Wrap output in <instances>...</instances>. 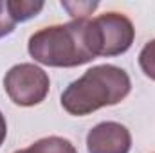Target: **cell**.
I'll list each match as a JSON object with an SVG mask.
<instances>
[{
	"label": "cell",
	"mask_w": 155,
	"mask_h": 153,
	"mask_svg": "<svg viewBox=\"0 0 155 153\" xmlns=\"http://www.w3.org/2000/svg\"><path fill=\"white\" fill-rule=\"evenodd\" d=\"M27 50L35 61L47 67L85 65L99 56L97 29L88 18L43 27L29 38Z\"/></svg>",
	"instance_id": "cell-1"
},
{
	"label": "cell",
	"mask_w": 155,
	"mask_h": 153,
	"mask_svg": "<svg viewBox=\"0 0 155 153\" xmlns=\"http://www.w3.org/2000/svg\"><path fill=\"white\" fill-rule=\"evenodd\" d=\"M132 90L130 76L116 65H96L72 81L61 94V106L71 115H88L121 103Z\"/></svg>",
	"instance_id": "cell-2"
},
{
	"label": "cell",
	"mask_w": 155,
	"mask_h": 153,
	"mask_svg": "<svg viewBox=\"0 0 155 153\" xmlns=\"http://www.w3.org/2000/svg\"><path fill=\"white\" fill-rule=\"evenodd\" d=\"M49 86H51V81L47 72L33 63L15 65L4 77L5 94L18 106L40 105L47 97Z\"/></svg>",
	"instance_id": "cell-3"
},
{
	"label": "cell",
	"mask_w": 155,
	"mask_h": 153,
	"mask_svg": "<svg viewBox=\"0 0 155 153\" xmlns=\"http://www.w3.org/2000/svg\"><path fill=\"white\" fill-rule=\"evenodd\" d=\"M99 36V56H119L126 52L135 38L134 24L123 13H105L92 20Z\"/></svg>",
	"instance_id": "cell-4"
},
{
	"label": "cell",
	"mask_w": 155,
	"mask_h": 153,
	"mask_svg": "<svg viewBox=\"0 0 155 153\" xmlns=\"http://www.w3.org/2000/svg\"><path fill=\"white\" fill-rule=\"evenodd\" d=\"M132 148V135L126 126L114 121L96 124L87 135L88 153H128Z\"/></svg>",
	"instance_id": "cell-5"
},
{
	"label": "cell",
	"mask_w": 155,
	"mask_h": 153,
	"mask_svg": "<svg viewBox=\"0 0 155 153\" xmlns=\"http://www.w3.org/2000/svg\"><path fill=\"white\" fill-rule=\"evenodd\" d=\"M15 153H78L74 144L63 137H43L33 142L25 150H18Z\"/></svg>",
	"instance_id": "cell-6"
},
{
	"label": "cell",
	"mask_w": 155,
	"mask_h": 153,
	"mask_svg": "<svg viewBox=\"0 0 155 153\" xmlns=\"http://www.w3.org/2000/svg\"><path fill=\"white\" fill-rule=\"evenodd\" d=\"M5 4H7L9 15L16 24L35 18L45 5L43 2H29V0H7Z\"/></svg>",
	"instance_id": "cell-7"
},
{
	"label": "cell",
	"mask_w": 155,
	"mask_h": 153,
	"mask_svg": "<svg viewBox=\"0 0 155 153\" xmlns=\"http://www.w3.org/2000/svg\"><path fill=\"white\" fill-rule=\"evenodd\" d=\"M139 67L144 72V76L155 81V40L148 41L139 52Z\"/></svg>",
	"instance_id": "cell-8"
},
{
	"label": "cell",
	"mask_w": 155,
	"mask_h": 153,
	"mask_svg": "<svg viewBox=\"0 0 155 153\" xmlns=\"http://www.w3.org/2000/svg\"><path fill=\"white\" fill-rule=\"evenodd\" d=\"M61 5L69 11V15L74 20H81V18H88V15L94 13L97 2H61Z\"/></svg>",
	"instance_id": "cell-9"
},
{
	"label": "cell",
	"mask_w": 155,
	"mask_h": 153,
	"mask_svg": "<svg viewBox=\"0 0 155 153\" xmlns=\"http://www.w3.org/2000/svg\"><path fill=\"white\" fill-rule=\"evenodd\" d=\"M16 22L13 20V16L9 15V9H7V4L5 2H0V38L7 36L13 33Z\"/></svg>",
	"instance_id": "cell-10"
},
{
	"label": "cell",
	"mask_w": 155,
	"mask_h": 153,
	"mask_svg": "<svg viewBox=\"0 0 155 153\" xmlns=\"http://www.w3.org/2000/svg\"><path fill=\"white\" fill-rule=\"evenodd\" d=\"M5 135H7V122H5L4 114L0 112V146H2L4 141H5Z\"/></svg>",
	"instance_id": "cell-11"
}]
</instances>
